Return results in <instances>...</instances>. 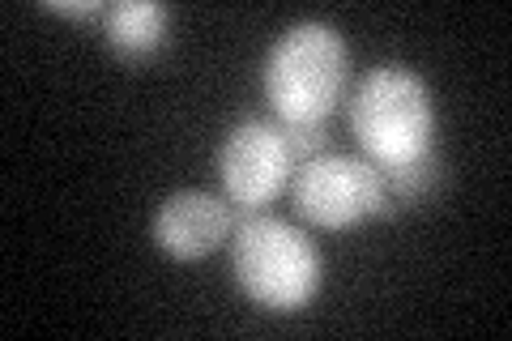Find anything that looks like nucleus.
Segmentation results:
<instances>
[{
    "label": "nucleus",
    "instance_id": "nucleus-9",
    "mask_svg": "<svg viewBox=\"0 0 512 341\" xmlns=\"http://www.w3.org/2000/svg\"><path fill=\"white\" fill-rule=\"evenodd\" d=\"M43 9L47 13H56V18H69V22H94V18H103L107 5H99V0H43Z\"/></svg>",
    "mask_w": 512,
    "mask_h": 341
},
{
    "label": "nucleus",
    "instance_id": "nucleus-6",
    "mask_svg": "<svg viewBox=\"0 0 512 341\" xmlns=\"http://www.w3.org/2000/svg\"><path fill=\"white\" fill-rule=\"evenodd\" d=\"M235 231V209L227 197L214 192H171V197L154 209L150 235L171 261H201V256L218 252Z\"/></svg>",
    "mask_w": 512,
    "mask_h": 341
},
{
    "label": "nucleus",
    "instance_id": "nucleus-3",
    "mask_svg": "<svg viewBox=\"0 0 512 341\" xmlns=\"http://www.w3.org/2000/svg\"><path fill=\"white\" fill-rule=\"evenodd\" d=\"M278 124H329L346 86V43L329 22H295L274 39L261 69Z\"/></svg>",
    "mask_w": 512,
    "mask_h": 341
},
{
    "label": "nucleus",
    "instance_id": "nucleus-4",
    "mask_svg": "<svg viewBox=\"0 0 512 341\" xmlns=\"http://www.w3.org/2000/svg\"><path fill=\"white\" fill-rule=\"evenodd\" d=\"M291 205L303 222L320 226V231H350V226H359L367 218L397 214L389 188H384V175L372 162L333 154V150L295 167Z\"/></svg>",
    "mask_w": 512,
    "mask_h": 341
},
{
    "label": "nucleus",
    "instance_id": "nucleus-1",
    "mask_svg": "<svg viewBox=\"0 0 512 341\" xmlns=\"http://www.w3.org/2000/svg\"><path fill=\"white\" fill-rule=\"evenodd\" d=\"M350 133L359 158L397 171L436 154V103L427 81L406 64H376L350 94Z\"/></svg>",
    "mask_w": 512,
    "mask_h": 341
},
{
    "label": "nucleus",
    "instance_id": "nucleus-2",
    "mask_svg": "<svg viewBox=\"0 0 512 341\" xmlns=\"http://www.w3.org/2000/svg\"><path fill=\"white\" fill-rule=\"evenodd\" d=\"M235 209V205H231ZM231 269L239 290L265 312H299L320 290V252L316 243L286 218L235 209L231 231Z\"/></svg>",
    "mask_w": 512,
    "mask_h": 341
},
{
    "label": "nucleus",
    "instance_id": "nucleus-8",
    "mask_svg": "<svg viewBox=\"0 0 512 341\" xmlns=\"http://www.w3.org/2000/svg\"><path fill=\"white\" fill-rule=\"evenodd\" d=\"M282 133H286V145H291L295 167L308 158L329 154V124H282Z\"/></svg>",
    "mask_w": 512,
    "mask_h": 341
},
{
    "label": "nucleus",
    "instance_id": "nucleus-5",
    "mask_svg": "<svg viewBox=\"0 0 512 341\" xmlns=\"http://www.w3.org/2000/svg\"><path fill=\"white\" fill-rule=\"evenodd\" d=\"M295 175V158L286 133L278 120H239L218 145V180H222V197L235 209L261 214L269 201H278L291 188Z\"/></svg>",
    "mask_w": 512,
    "mask_h": 341
},
{
    "label": "nucleus",
    "instance_id": "nucleus-7",
    "mask_svg": "<svg viewBox=\"0 0 512 341\" xmlns=\"http://www.w3.org/2000/svg\"><path fill=\"white\" fill-rule=\"evenodd\" d=\"M167 22L171 13L158 0H120V5H107L103 13V35L124 64H146L163 52Z\"/></svg>",
    "mask_w": 512,
    "mask_h": 341
}]
</instances>
